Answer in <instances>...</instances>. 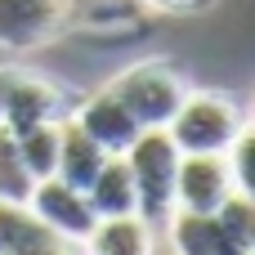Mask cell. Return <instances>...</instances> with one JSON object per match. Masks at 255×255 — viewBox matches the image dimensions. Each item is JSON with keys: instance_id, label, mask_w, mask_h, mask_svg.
Returning <instances> with one entry per match:
<instances>
[{"instance_id": "8992f818", "label": "cell", "mask_w": 255, "mask_h": 255, "mask_svg": "<svg viewBox=\"0 0 255 255\" xmlns=\"http://www.w3.org/2000/svg\"><path fill=\"white\" fill-rule=\"evenodd\" d=\"M67 18L72 0H0V49H40L67 27Z\"/></svg>"}, {"instance_id": "7a4b0ae2", "label": "cell", "mask_w": 255, "mask_h": 255, "mask_svg": "<svg viewBox=\"0 0 255 255\" xmlns=\"http://www.w3.org/2000/svg\"><path fill=\"white\" fill-rule=\"evenodd\" d=\"M130 179H134V215L157 233L166 229V220L175 215V166H179V148L170 143L166 130H143L126 152Z\"/></svg>"}, {"instance_id": "5bb4252c", "label": "cell", "mask_w": 255, "mask_h": 255, "mask_svg": "<svg viewBox=\"0 0 255 255\" xmlns=\"http://www.w3.org/2000/svg\"><path fill=\"white\" fill-rule=\"evenodd\" d=\"M13 143H18V157H22V166H27V175L36 184L54 179V166H58V121L22 130V134H13Z\"/></svg>"}, {"instance_id": "277c9868", "label": "cell", "mask_w": 255, "mask_h": 255, "mask_svg": "<svg viewBox=\"0 0 255 255\" xmlns=\"http://www.w3.org/2000/svg\"><path fill=\"white\" fill-rule=\"evenodd\" d=\"M72 117V99L40 72L27 67H0V126L9 134H22L45 121Z\"/></svg>"}, {"instance_id": "6da1fadb", "label": "cell", "mask_w": 255, "mask_h": 255, "mask_svg": "<svg viewBox=\"0 0 255 255\" xmlns=\"http://www.w3.org/2000/svg\"><path fill=\"white\" fill-rule=\"evenodd\" d=\"M242 126H247V112L233 94L188 90L184 103L175 108V117L166 121V134L179 148V157H188V152H229V143L238 139Z\"/></svg>"}, {"instance_id": "7c38bea8", "label": "cell", "mask_w": 255, "mask_h": 255, "mask_svg": "<svg viewBox=\"0 0 255 255\" xmlns=\"http://www.w3.org/2000/svg\"><path fill=\"white\" fill-rule=\"evenodd\" d=\"M166 233H170V251L175 255H247L229 242V233L220 229L215 215H188V211H175L166 220Z\"/></svg>"}, {"instance_id": "5b68a950", "label": "cell", "mask_w": 255, "mask_h": 255, "mask_svg": "<svg viewBox=\"0 0 255 255\" xmlns=\"http://www.w3.org/2000/svg\"><path fill=\"white\" fill-rule=\"evenodd\" d=\"M238 193L224 152H188L175 166V211L188 215H215Z\"/></svg>"}, {"instance_id": "ac0fdd59", "label": "cell", "mask_w": 255, "mask_h": 255, "mask_svg": "<svg viewBox=\"0 0 255 255\" xmlns=\"http://www.w3.org/2000/svg\"><path fill=\"white\" fill-rule=\"evenodd\" d=\"M134 4L152 13H193V9H206L211 0H134Z\"/></svg>"}, {"instance_id": "9c48e42d", "label": "cell", "mask_w": 255, "mask_h": 255, "mask_svg": "<svg viewBox=\"0 0 255 255\" xmlns=\"http://www.w3.org/2000/svg\"><path fill=\"white\" fill-rule=\"evenodd\" d=\"M0 255H81V247L54 238L27 206L0 202Z\"/></svg>"}, {"instance_id": "2e32d148", "label": "cell", "mask_w": 255, "mask_h": 255, "mask_svg": "<svg viewBox=\"0 0 255 255\" xmlns=\"http://www.w3.org/2000/svg\"><path fill=\"white\" fill-rule=\"evenodd\" d=\"M215 220H220V229L229 233V242H233L238 251L255 255V197L251 193H233V197L215 211Z\"/></svg>"}, {"instance_id": "52a82bcc", "label": "cell", "mask_w": 255, "mask_h": 255, "mask_svg": "<svg viewBox=\"0 0 255 255\" xmlns=\"http://www.w3.org/2000/svg\"><path fill=\"white\" fill-rule=\"evenodd\" d=\"M27 211H31L54 238H63V242H72V247H81V242L90 238V229L99 224L90 197L76 193V188H67V184H58V179H40V184L31 188V197H27Z\"/></svg>"}, {"instance_id": "30bf717a", "label": "cell", "mask_w": 255, "mask_h": 255, "mask_svg": "<svg viewBox=\"0 0 255 255\" xmlns=\"http://www.w3.org/2000/svg\"><path fill=\"white\" fill-rule=\"evenodd\" d=\"M103 161H108V152L72 117H63L58 121V166H54V179L67 184V188H76V193H85L94 184V175L103 170Z\"/></svg>"}, {"instance_id": "e0dca14e", "label": "cell", "mask_w": 255, "mask_h": 255, "mask_svg": "<svg viewBox=\"0 0 255 255\" xmlns=\"http://www.w3.org/2000/svg\"><path fill=\"white\" fill-rule=\"evenodd\" d=\"M251 157H255V134H251V121H247V126L238 130V139L229 143L224 161H229V175H233L238 193H251V197H255V175H251Z\"/></svg>"}, {"instance_id": "d6986e66", "label": "cell", "mask_w": 255, "mask_h": 255, "mask_svg": "<svg viewBox=\"0 0 255 255\" xmlns=\"http://www.w3.org/2000/svg\"><path fill=\"white\" fill-rule=\"evenodd\" d=\"M85 4H108V0H85Z\"/></svg>"}, {"instance_id": "3957f363", "label": "cell", "mask_w": 255, "mask_h": 255, "mask_svg": "<svg viewBox=\"0 0 255 255\" xmlns=\"http://www.w3.org/2000/svg\"><path fill=\"white\" fill-rule=\"evenodd\" d=\"M108 94H117V103L139 121V130H166V121L184 103L188 85L166 58H143V63L117 72L108 81Z\"/></svg>"}, {"instance_id": "4fadbf2b", "label": "cell", "mask_w": 255, "mask_h": 255, "mask_svg": "<svg viewBox=\"0 0 255 255\" xmlns=\"http://www.w3.org/2000/svg\"><path fill=\"white\" fill-rule=\"evenodd\" d=\"M85 197H90V206H94L99 220H108V215H134V179H130L126 157H108L103 170L94 175V184L85 188Z\"/></svg>"}, {"instance_id": "ba28073f", "label": "cell", "mask_w": 255, "mask_h": 255, "mask_svg": "<svg viewBox=\"0 0 255 255\" xmlns=\"http://www.w3.org/2000/svg\"><path fill=\"white\" fill-rule=\"evenodd\" d=\"M72 121L108 152V157H121L143 130H139V121L117 103V94H108V85L103 90H94V94H85L81 103H72Z\"/></svg>"}, {"instance_id": "8fae6325", "label": "cell", "mask_w": 255, "mask_h": 255, "mask_svg": "<svg viewBox=\"0 0 255 255\" xmlns=\"http://www.w3.org/2000/svg\"><path fill=\"white\" fill-rule=\"evenodd\" d=\"M81 255H157V233L139 215H108L90 229Z\"/></svg>"}, {"instance_id": "9a60e30c", "label": "cell", "mask_w": 255, "mask_h": 255, "mask_svg": "<svg viewBox=\"0 0 255 255\" xmlns=\"http://www.w3.org/2000/svg\"><path fill=\"white\" fill-rule=\"evenodd\" d=\"M31 188H36V179L27 175V166H22V157H18V143H13V134L0 126V202L27 206Z\"/></svg>"}]
</instances>
